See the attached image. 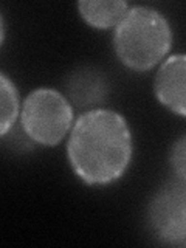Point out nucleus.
Listing matches in <instances>:
<instances>
[{
	"label": "nucleus",
	"instance_id": "1",
	"mask_svg": "<svg viewBox=\"0 0 186 248\" xmlns=\"http://www.w3.org/2000/svg\"><path fill=\"white\" fill-rule=\"evenodd\" d=\"M134 141L123 115L108 108L84 112L73 124L67 143V158L85 185L104 186L127 170Z\"/></svg>",
	"mask_w": 186,
	"mask_h": 248
},
{
	"label": "nucleus",
	"instance_id": "4",
	"mask_svg": "<svg viewBox=\"0 0 186 248\" xmlns=\"http://www.w3.org/2000/svg\"><path fill=\"white\" fill-rule=\"evenodd\" d=\"M147 222L163 244H186V182L174 178L155 192L147 208Z\"/></svg>",
	"mask_w": 186,
	"mask_h": 248
},
{
	"label": "nucleus",
	"instance_id": "3",
	"mask_svg": "<svg viewBox=\"0 0 186 248\" xmlns=\"http://www.w3.org/2000/svg\"><path fill=\"white\" fill-rule=\"evenodd\" d=\"M73 106L61 92L42 87L25 98L20 124L30 140L42 146H56L73 127Z\"/></svg>",
	"mask_w": 186,
	"mask_h": 248
},
{
	"label": "nucleus",
	"instance_id": "5",
	"mask_svg": "<svg viewBox=\"0 0 186 248\" xmlns=\"http://www.w3.org/2000/svg\"><path fill=\"white\" fill-rule=\"evenodd\" d=\"M158 103L186 118V54H172L161 62L154 79Z\"/></svg>",
	"mask_w": 186,
	"mask_h": 248
},
{
	"label": "nucleus",
	"instance_id": "9",
	"mask_svg": "<svg viewBox=\"0 0 186 248\" xmlns=\"http://www.w3.org/2000/svg\"><path fill=\"white\" fill-rule=\"evenodd\" d=\"M169 165L175 178L186 182V134L177 138L169 151Z\"/></svg>",
	"mask_w": 186,
	"mask_h": 248
},
{
	"label": "nucleus",
	"instance_id": "7",
	"mask_svg": "<svg viewBox=\"0 0 186 248\" xmlns=\"http://www.w3.org/2000/svg\"><path fill=\"white\" fill-rule=\"evenodd\" d=\"M78 10L87 25L108 30L116 28L129 11V5L123 0H82L78 3Z\"/></svg>",
	"mask_w": 186,
	"mask_h": 248
},
{
	"label": "nucleus",
	"instance_id": "8",
	"mask_svg": "<svg viewBox=\"0 0 186 248\" xmlns=\"http://www.w3.org/2000/svg\"><path fill=\"white\" fill-rule=\"evenodd\" d=\"M0 135L5 137L19 116V93L5 73L0 75Z\"/></svg>",
	"mask_w": 186,
	"mask_h": 248
},
{
	"label": "nucleus",
	"instance_id": "2",
	"mask_svg": "<svg viewBox=\"0 0 186 248\" xmlns=\"http://www.w3.org/2000/svg\"><path fill=\"white\" fill-rule=\"evenodd\" d=\"M172 46V30L160 11L132 6L116 25L113 48L118 59L134 72H147L165 61Z\"/></svg>",
	"mask_w": 186,
	"mask_h": 248
},
{
	"label": "nucleus",
	"instance_id": "6",
	"mask_svg": "<svg viewBox=\"0 0 186 248\" xmlns=\"http://www.w3.org/2000/svg\"><path fill=\"white\" fill-rule=\"evenodd\" d=\"M65 93L76 108H90L104 103L108 93L107 76L95 67L75 68L65 79Z\"/></svg>",
	"mask_w": 186,
	"mask_h": 248
}]
</instances>
